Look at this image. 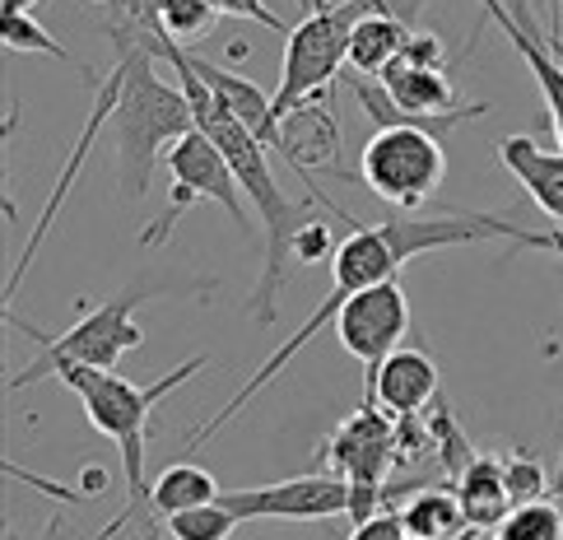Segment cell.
I'll use <instances>...</instances> for the list:
<instances>
[{"mask_svg":"<svg viewBox=\"0 0 563 540\" xmlns=\"http://www.w3.org/2000/svg\"><path fill=\"white\" fill-rule=\"evenodd\" d=\"M340 219L350 224V233H345V243L331 252V289H327V298H321L308 322L298 327L285 345H279L266 364H261L247 383L229 396L224 410L210 415L206 425L187 433L191 448L210 443L229 419L243 415L252 406V396L266 392L275 377L289 368V359L303 350L317 331H327L335 322V312L345 308L358 289L382 285V279H396L400 266L415 262V256H429V252H442V247H466V243H494V238L517 243V247H540V252H559L563 256V229L536 233V229H521V224H512V219H494V214H410V210H396L391 219H382V224H358L354 214H340Z\"/></svg>","mask_w":563,"mask_h":540,"instance_id":"obj_1","label":"cell"},{"mask_svg":"<svg viewBox=\"0 0 563 540\" xmlns=\"http://www.w3.org/2000/svg\"><path fill=\"white\" fill-rule=\"evenodd\" d=\"M112 37H131V43H145L158 62H168L177 85L187 89L191 98V112H196V126L206 131L219 150H224V158L233 164L238 183H243L247 201L256 206V214L266 219V266H261V279H256V294H252V312L261 327H275V294H279V279H285V262L294 256V238L298 229L312 219V206L308 201H289L285 191H279L275 173H271V150L261 145V140L238 122V117L219 103V98L210 93V85L196 75L187 47H177L164 37V29H112Z\"/></svg>","mask_w":563,"mask_h":540,"instance_id":"obj_2","label":"cell"},{"mask_svg":"<svg viewBox=\"0 0 563 540\" xmlns=\"http://www.w3.org/2000/svg\"><path fill=\"white\" fill-rule=\"evenodd\" d=\"M117 43V103H112V145H117V168H122L126 196H150L158 158L196 131V112L183 85L158 79L154 62L158 56L145 43L131 37H112Z\"/></svg>","mask_w":563,"mask_h":540,"instance_id":"obj_3","label":"cell"},{"mask_svg":"<svg viewBox=\"0 0 563 540\" xmlns=\"http://www.w3.org/2000/svg\"><path fill=\"white\" fill-rule=\"evenodd\" d=\"M200 368H206V354L187 359V364H177L168 377H158V383L150 387H135L126 383L117 368H85V364H70L62 368L56 377L79 396V406H85L89 425L108 438V443L122 452V480H126V508L117 522L103 527V536H117L131 517H140V508H150V485L154 480L145 475V438H150V419L154 410L164 406V396L177 392L187 383V377H196Z\"/></svg>","mask_w":563,"mask_h":540,"instance_id":"obj_4","label":"cell"},{"mask_svg":"<svg viewBox=\"0 0 563 540\" xmlns=\"http://www.w3.org/2000/svg\"><path fill=\"white\" fill-rule=\"evenodd\" d=\"M364 10V0H340V5L317 0L303 24L285 33V66H279V85L271 93L275 122L308 98H327V85L340 75V66H350V29Z\"/></svg>","mask_w":563,"mask_h":540,"instance_id":"obj_5","label":"cell"},{"mask_svg":"<svg viewBox=\"0 0 563 540\" xmlns=\"http://www.w3.org/2000/svg\"><path fill=\"white\" fill-rule=\"evenodd\" d=\"M358 177L391 210H419L442 187V177H448L442 135L415 122L377 126L364 154H358Z\"/></svg>","mask_w":563,"mask_h":540,"instance_id":"obj_6","label":"cell"},{"mask_svg":"<svg viewBox=\"0 0 563 540\" xmlns=\"http://www.w3.org/2000/svg\"><path fill=\"white\" fill-rule=\"evenodd\" d=\"M327 456L331 475H340L350 485V527L368 522V517L382 513V480L391 475L396 456H400V438H396V415H387L377 401H364L350 419H340L335 433L327 438Z\"/></svg>","mask_w":563,"mask_h":540,"instance_id":"obj_7","label":"cell"},{"mask_svg":"<svg viewBox=\"0 0 563 540\" xmlns=\"http://www.w3.org/2000/svg\"><path fill=\"white\" fill-rule=\"evenodd\" d=\"M140 304H145V294L126 289L122 298H112V304L93 308L85 322H75L70 331H62L56 340H43V331L24 327L19 317H5V322H14L19 331H29L33 340H43V354H37L24 373H14L10 387H29V383H37V377L62 373V368H70V364L117 368V364H122V354H131V350L145 345V331L135 327V308H140Z\"/></svg>","mask_w":563,"mask_h":540,"instance_id":"obj_8","label":"cell"},{"mask_svg":"<svg viewBox=\"0 0 563 540\" xmlns=\"http://www.w3.org/2000/svg\"><path fill=\"white\" fill-rule=\"evenodd\" d=\"M164 164H168V173H173V196H168L164 219H158L154 229H145V247L168 243L173 224H177V219L187 214V206H196V201H219V206L229 210V219H233L238 229H247V206H252L247 191H243V183H238V173H233V164L224 158V150H219L200 126L177 140Z\"/></svg>","mask_w":563,"mask_h":540,"instance_id":"obj_9","label":"cell"},{"mask_svg":"<svg viewBox=\"0 0 563 540\" xmlns=\"http://www.w3.org/2000/svg\"><path fill=\"white\" fill-rule=\"evenodd\" d=\"M219 504L238 522H327V517L350 513V485L331 471H317L261 489H224Z\"/></svg>","mask_w":563,"mask_h":540,"instance_id":"obj_10","label":"cell"},{"mask_svg":"<svg viewBox=\"0 0 563 540\" xmlns=\"http://www.w3.org/2000/svg\"><path fill=\"white\" fill-rule=\"evenodd\" d=\"M410 331V298L400 289V279H382V285L358 289L345 308L335 312V340L340 350L354 354L358 364L377 368Z\"/></svg>","mask_w":563,"mask_h":540,"instance_id":"obj_11","label":"cell"},{"mask_svg":"<svg viewBox=\"0 0 563 540\" xmlns=\"http://www.w3.org/2000/svg\"><path fill=\"white\" fill-rule=\"evenodd\" d=\"M485 14L494 24L508 33V43L521 52V62L531 66L540 93H545V108H550V122L559 135V150H563V62L550 52L545 33H536V19L527 10V0H485Z\"/></svg>","mask_w":563,"mask_h":540,"instance_id":"obj_12","label":"cell"},{"mask_svg":"<svg viewBox=\"0 0 563 540\" xmlns=\"http://www.w3.org/2000/svg\"><path fill=\"white\" fill-rule=\"evenodd\" d=\"M438 396V364L424 350H391L377 368H368V401L387 415H424Z\"/></svg>","mask_w":563,"mask_h":540,"instance_id":"obj_13","label":"cell"},{"mask_svg":"<svg viewBox=\"0 0 563 540\" xmlns=\"http://www.w3.org/2000/svg\"><path fill=\"white\" fill-rule=\"evenodd\" d=\"M335 154H340V126L321 98H308V103H298L279 117V158H289V168L298 177L335 164Z\"/></svg>","mask_w":563,"mask_h":540,"instance_id":"obj_14","label":"cell"},{"mask_svg":"<svg viewBox=\"0 0 563 540\" xmlns=\"http://www.w3.org/2000/svg\"><path fill=\"white\" fill-rule=\"evenodd\" d=\"M498 158L531 191V201L554 219V229H563V150L536 145L531 135H508L498 145Z\"/></svg>","mask_w":563,"mask_h":540,"instance_id":"obj_15","label":"cell"},{"mask_svg":"<svg viewBox=\"0 0 563 540\" xmlns=\"http://www.w3.org/2000/svg\"><path fill=\"white\" fill-rule=\"evenodd\" d=\"M187 56H191L196 75L206 79L219 103H224V108L238 117V122H243V126L261 140V145L279 154V122H275V112H271V93L261 89V85H252V79L233 75V70H224V66H214V62H206V56H196L191 47H187Z\"/></svg>","mask_w":563,"mask_h":540,"instance_id":"obj_16","label":"cell"},{"mask_svg":"<svg viewBox=\"0 0 563 540\" xmlns=\"http://www.w3.org/2000/svg\"><path fill=\"white\" fill-rule=\"evenodd\" d=\"M456 498H461V513H466L471 531H494L517 508L498 456H471L466 471H456Z\"/></svg>","mask_w":563,"mask_h":540,"instance_id":"obj_17","label":"cell"},{"mask_svg":"<svg viewBox=\"0 0 563 540\" xmlns=\"http://www.w3.org/2000/svg\"><path fill=\"white\" fill-rule=\"evenodd\" d=\"M224 494L219 489V480L206 471V466H191V462H173L168 471L154 475L150 485V531L145 540H158V522H168V517L187 513V508H200V504H214V498Z\"/></svg>","mask_w":563,"mask_h":540,"instance_id":"obj_18","label":"cell"},{"mask_svg":"<svg viewBox=\"0 0 563 540\" xmlns=\"http://www.w3.org/2000/svg\"><path fill=\"white\" fill-rule=\"evenodd\" d=\"M410 33L415 29H406V19L396 10H364L350 29V70L377 79L400 52H406Z\"/></svg>","mask_w":563,"mask_h":540,"instance_id":"obj_19","label":"cell"},{"mask_svg":"<svg viewBox=\"0 0 563 540\" xmlns=\"http://www.w3.org/2000/svg\"><path fill=\"white\" fill-rule=\"evenodd\" d=\"M400 522H406V536L415 540H461L471 527H466V513H461V498L456 489H415L400 508Z\"/></svg>","mask_w":563,"mask_h":540,"instance_id":"obj_20","label":"cell"},{"mask_svg":"<svg viewBox=\"0 0 563 540\" xmlns=\"http://www.w3.org/2000/svg\"><path fill=\"white\" fill-rule=\"evenodd\" d=\"M154 19H158V29H164L168 43L191 47L210 33L219 10L210 5V0H154Z\"/></svg>","mask_w":563,"mask_h":540,"instance_id":"obj_21","label":"cell"},{"mask_svg":"<svg viewBox=\"0 0 563 540\" xmlns=\"http://www.w3.org/2000/svg\"><path fill=\"white\" fill-rule=\"evenodd\" d=\"M489 536L494 540H563V508L550 504V498L517 504Z\"/></svg>","mask_w":563,"mask_h":540,"instance_id":"obj_22","label":"cell"},{"mask_svg":"<svg viewBox=\"0 0 563 540\" xmlns=\"http://www.w3.org/2000/svg\"><path fill=\"white\" fill-rule=\"evenodd\" d=\"M0 43H5V52H47L56 56V62H75V56L56 43V37L37 24V19L29 10H0Z\"/></svg>","mask_w":563,"mask_h":540,"instance_id":"obj_23","label":"cell"},{"mask_svg":"<svg viewBox=\"0 0 563 540\" xmlns=\"http://www.w3.org/2000/svg\"><path fill=\"white\" fill-rule=\"evenodd\" d=\"M164 527H168L173 540H233L238 517L214 498V504H200V508H187V513L168 517Z\"/></svg>","mask_w":563,"mask_h":540,"instance_id":"obj_24","label":"cell"},{"mask_svg":"<svg viewBox=\"0 0 563 540\" xmlns=\"http://www.w3.org/2000/svg\"><path fill=\"white\" fill-rule=\"evenodd\" d=\"M503 475H508L512 504H536V498H545V494H550V475H545V466H540L531 452L503 456Z\"/></svg>","mask_w":563,"mask_h":540,"instance_id":"obj_25","label":"cell"},{"mask_svg":"<svg viewBox=\"0 0 563 540\" xmlns=\"http://www.w3.org/2000/svg\"><path fill=\"white\" fill-rule=\"evenodd\" d=\"M340 243H335V238H331V224H327V219H308V224L303 229H298V238H294V256H298V262H321V256H331Z\"/></svg>","mask_w":563,"mask_h":540,"instance_id":"obj_26","label":"cell"},{"mask_svg":"<svg viewBox=\"0 0 563 540\" xmlns=\"http://www.w3.org/2000/svg\"><path fill=\"white\" fill-rule=\"evenodd\" d=\"M210 5H214L219 14H229V19H252V24H266V29H275V33H289V24L266 5V0H210Z\"/></svg>","mask_w":563,"mask_h":540,"instance_id":"obj_27","label":"cell"},{"mask_svg":"<svg viewBox=\"0 0 563 540\" xmlns=\"http://www.w3.org/2000/svg\"><path fill=\"white\" fill-rule=\"evenodd\" d=\"M350 540H406V522H400V513H377L368 522H358Z\"/></svg>","mask_w":563,"mask_h":540,"instance_id":"obj_28","label":"cell"},{"mask_svg":"<svg viewBox=\"0 0 563 540\" xmlns=\"http://www.w3.org/2000/svg\"><path fill=\"white\" fill-rule=\"evenodd\" d=\"M29 5H37V0H0V10H29Z\"/></svg>","mask_w":563,"mask_h":540,"instance_id":"obj_29","label":"cell"},{"mask_svg":"<svg viewBox=\"0 0 563 540\" xmlns=\"http://www.w3.org/2000/svg\"><path fill=\"white\" fill-rule=\"evenodd\" d=\"M475 536H479V531H466V536H461V540H475ZM406 540H415V536H406Z\"/></svg>","mask_w":563,"mask_h":540,"instance_id":"obj_30","label":"cell"},{"mask_svg":"<svg viewBox=\"0 0 563 540\" xmlns=\"http://www.w3.org/2000/svg\"><path fill=\"white\" fill-rule=\"evenodd\" d=\"M98 5H103V0H98Z\"/></svg>","mask_w":563,"mask_h":540,"instance_id":"obj_31","label":"cell"}]
</instances>
